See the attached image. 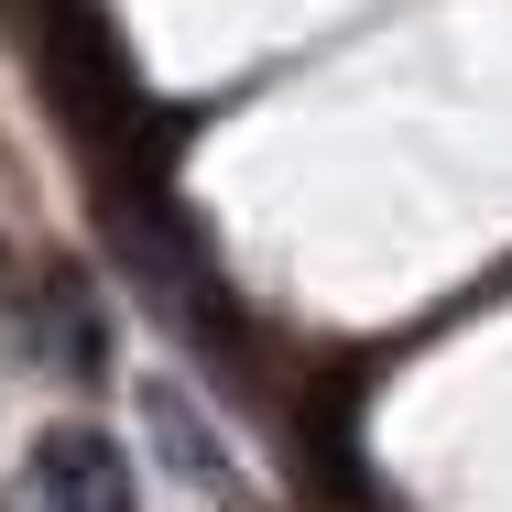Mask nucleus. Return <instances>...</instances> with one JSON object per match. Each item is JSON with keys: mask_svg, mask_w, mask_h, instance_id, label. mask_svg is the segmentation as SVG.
Wrapping results in <instances>:
<instances>
[{"mask_svg": "<svg viewBox=\"0 0 512 512\" xmlns=\"http://www.w3.org/2000/svg\"><path fill=\"white\" fill-rule=\"evenodd\" d=\"M33 502L44 512H131V458L99 425H44L33 436Z\"/></svg>", "mask_w": 512, "mask_h": 512, "instance_id": "f257e3e1", "label": "nucleus"}, {"mask_svg": "<svg viewBox=\"0 0 512 512\" xmlns=\"http://www.w3.org/2000/svg\"><path fill=\"white\" fill-rule=\"evenodd\" d=\"M120 251H131L142 295H153V306H175L197 338H218V327H229V306L197 284V273H207V262H197V240H186L175 218H153V207H120Z\"/></svg>", "mask_w": 512, "mask_h": 512, "instance_id": "f03ea898", "label": "nucleus"}, {"mask_svg": "<svg viewBox=\"0 0 512 512\" xmlns=\"http://www.w3.org/2000/svg\"><path fill=\"white\" fill-rule=\"evenodd\" d=\"M142 414L164 425V447H175V469H186L197 491H218V480H229V458L207 447V425H197V414H186V393H164V382H153V393H142Z\"/></svg>", "mask_w": 512, "mask_h": 512, "instance_id": "7ed1b4c3", "label": "nucleus"}]
</instances>
